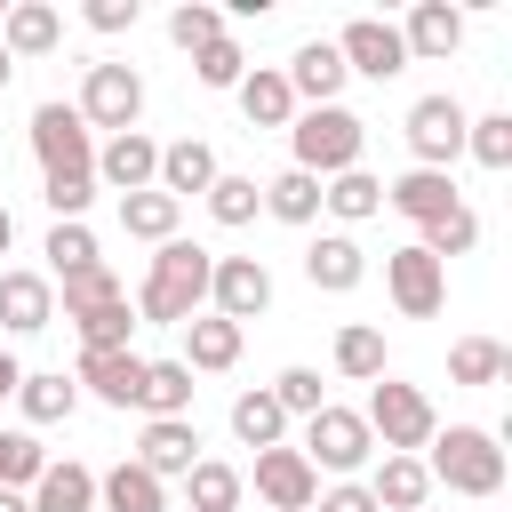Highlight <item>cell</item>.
Returning a JSON list of instances; mask_svg holds the SVG:
<instances>
[{
    "label": "cell",
    "instance_id": "cell-42",
    "mask_svg": "<svg viewBox=\"0 0 512 512\" xmlns=\"http://www.w3.org/2000/svg\"><path fill=\"white\" fill-rule=\"evenodd\" d=\"M168 40H176L184 56H200L208 40H224V8H208V0H184V8L168 16Z\"/></svg>",
    "mask_w": 512,
    "mask_h": 512
},
{
    "label": "cell",
    "instance_id": "cell-20",
    "mask_svg": "<svg viewBox=\"0 0 512 512\" xmlns=\"http://www.w3.org/2000/svg\"><path fill=\"white\" fill-rule=\"evenodd\" d=\"M216 184V152L200 144V136H176V144H160V176H152V192H168L176 208L192 200V192H208Z\"/></svg>",
    "mask_w": 512,
    "mask_h": 512
},
{
    "label": "cell",
    "instance_id": "cell-41",
    "mask_svg": "<svg viewBox=\"0 0 512 512\" xmlns=\"http://www.w3.org/2000/svg\"><path fill=\"white\" fill-rule=\"evenodd\" d=\"M48 280H64V272H80V264H96V232H88V216L80 224H48Z\"/></svg>",
    "mask_w": 512,
    "mask_h": 512
},
{
    "label": "cell",
    "instance_id": "cell-48",
    "mask_svg": "<svg viewBox=\"0 0 512 512\" xmlns=\"http://www.w3.org/2000/svg\"><path fill=\"white\" fill-rule=\"evenodd\" d=\"M16 384H24V360H16V352H0V400H16Z\"/></svg>",
    "mask_w": 512,
    "mask_h": 512
},
{
    "label": "cell",
    "instance_id": "cell-46",
    "mask_svg": "<svg viewBox=\"0 0 512 512\" xmlns=\"http://www.w3.org/2000/svg\"><path fill=\"white\" fill-rule=\"evenodd\" d=\"M80 16H88L96 32H136V16H144V8H136V0H88Z\"/></svg>",
    "mask_w": 512,
    "mask_h": 512
},
{
    "label": "cell",
    "instance_id": "cell-9",
    "mask_svg": "<svg viewBox=\"0 0 512 512\" xmlns=\"http://www.w3.org/2000/svg\"><path fill=\"white\" fill-rule=\"evenodd\" d=\"M384 288H392L400 320H432V312L448 304V264H432V256L408 240V248H392V256H384Z\"/></svg>",
    "mask_w": 512,
    "mask_h": 512
},
{
    "label": "cell",
    "instance_id": "cell-49",
    "mask_svg": "<svg viewBox=\"0 0 512 512\" xmlns=\"http://www.w3.org/2000/svg\"><path fill=\"white\" fill-rule=\"evenodd\" d=\"M0 512H32V504H24V496H16V488H0Z\"/></svg>",
    "mask_w": 512,
    "mask_h": 512
},
{
    "label": "cell",
    "instance_id": "cell-39",
    "mask_svg": "<svg viewBox=\"0 0 512 512\" xmlns=\"http://www.w3.org/2000/svg\"><path fill=\"white\" fill-rule=\"evenodd\" d=\"M416 248H424L432 264H448V256H472V248H480V216H472V208H448L440 224H424V232H416Z\"/></svg>",
    "mask_w": 512,
    "mask_h": 512
},
{
    "label": "cell",
    "instance_id": "cell-14",
    "mask_svg": "<svg viewBox=\"0 0 512 512\" xmlns=\"http://www.w3.org/2000/svg\"><path fill=\"white\" fill-rule=\"evenodd\" d=\"M280 80H288V96H296V104L312 112V104H336L352 72H344V56H336V40H304V48H296V56L280 64Z\"/></svg>",
    "mask_w": 512,
    "mask_h": 512
},
{
    "label": "cell",
    "instance_id": "cell-6",
    "mask_svg": "<svg viewBox=\"0 0 512 512\" xmlns=\"http://www.w3.org/2000/svg\"><path fill=\"white\" fill-rule=\"evenodd\" d=\"M72 112L88 120V136H96V128H104V136H128V128L144 120V80H136V64H88Z\"/></svg>",
    "mask_w": 512,
    "mask_h": 512
},
{
    "label": "cell",
    "instance_id": "cell-4",
    "mask_svg": "<svg viewBox=\"0 0 512 512\" xmlns=\"http://www.w3.org/2000/svg\"><path fill=\"white\" fill-rule=\"evenodd\" d=\"M368 432L384 440V456H424L432 448V432H440V416H432V400L416 392V384H392V376H376L368 384Z\"/></svg>",
    "mask_w": 512,
    "mask_h": 512
},
{
    "label": "cell",
    "instance_id": "cell-8",
    "mask_svg": "<svg viewBox=\"0 0 512 512\" xmlns=\"http://www.w3.org/2000/svg\"><path fill=\"white\" fill-rule=\"evenodd\" d=\"M208 312L232 320V328H248L256 312H272V272H264V256H216V272H208Z\"/></svg>",
    "mask_w": 512,
    "mask_h": 512
},
{
    "label": "cell",
    "instance_id": "cell-1",
    "mask_svg": "<svg viewBox=\"0 0 512 512\" xmlns=\"http://www.w3.org/2000/svg\"><path fill=\"white\" fill-rule=\"evenodd\" d=\"M208 272H216V256L200 248V240H160V256H152V272H144V288H136V320H160V328H184L192 312H208Z\"/></svg>",
    "mask_w": 512,
    "mask_h": 512
},
{
    "label": "cell",
    "instance_id": "cell-38",
    "mask_svg": "<svg viewBox=\"0 0 512 512\" xmlns=\"http://www.w3.org/2000/svg\"><path fill=\"white\" fill-rule=\"evenodd\" d=\"M72 328H80V352H128V336H136V312H128V296H112V304L80 312Z\"/></svg>",
    "mask_w": 512,
    "mask_h": 512
},
{
    "label": "cell",
    "instance_id": "cell-18",
    "mask_svg": "<svg viewBox=\"0 0 512 512\" xmlns=\"http://www.w3.org/2000/svg\"><path fill=\"white\" fill-rule=\"evenodd\" d=\"M384 208H400V216L424 232V224H440V216L464 208V200H456V176H440V168H408V176L384 184Z\"/></svg>",
    "mask_w": 512,
    "mask_h": 512
},
{
    "label": "cell",
    "instance_id": "cell-45",
    "mask_svg": "<svg viewBox=\"0 0 512 512\" xmlns=\"http://www.w3.org/2000/svg\"><path fill=\"white\" fill-rule=\"evenodd\" d=\"M192 72H200V88H240V80H248V56H240V40L224 32V40H208V48L192 56Z\"/></svg>",
    "mask_w": 512,
    "mask_h": 512
},
{
    "label": "cell",
    "instance_id": "cell-35",
    "mask_svg": "<svg viewBox=\"0 0 512 512\" xmlns=\"http://www.w3.org/2000/svg\"><path fill=\"white\" fill-rule=\"evenodd\" d=\"M240 472L224 464V456H200L192 472H184V496H192V512H240Z\"/></svg>",
    "mask_w": 512,
    "mask_h": 512
},
{
    "label": "cell",
    "instance_id": "cell-29",
    "mask_svg": "<svg viewBox=\"0 0 512 512\" xmlns=\"http://www.w3.org/2000/svg\"><path fill=\"white\" fill-rule=\"evenodd\" d=\"M16 408H24L32 424H64V416L80 408V384H72L64 368H40V376L24 368V384H16Z\"/></svg>",
    "mask_w": 512,
    "mask_h": 512
},
{
    "label": "cell",
    "instance_id": "cell-21",
    "mask_svg": "<svg viewBox=\"0 0 512 512\" xmlns=\"http://www.w3.org/2000/svg\"><path fill=\"white\" fill-rule=\"evenodd\" d=\"M64 40V16L48 8V0H8V16H0V48H8V64L16 56H48Z\"/></svg>",
    "mask_w": 512,
    "mask_h": 512
},
{
    "label": "cell",
    "instance_id": "cell-26",
    "mask_svg": "<svg viewBox=\"0 0 512 512\" xmlns=\"http://www.w3.org/2000/svg\"><path fill=\"white\" fill-rule=\"evenodd\" d=\"M24 504H32V512H96V472L64 456V464H48V472L32 480Z\"/></svg>",
    "mask_w": 512,
    "mask_h": 512
},
{
    "label": "cell",
    "instance_id": "cell-11",
    "mask_svg": "<svg viewBox=\"0 0 512 512\" xmlns=\"http://www.w3.org/2000/svg\"><path fill=\"white\" fill-rule=\"evenodd\" d=\"M136 464L168 488V480H184L192 464H200V424L192 416H144V432H136Z\"/></svg>",
    "mask_w": 512,
    "mask_h": 512
},
{
    "label": "cell",
    "instance_id": "cell-13",
    "mask_svg": "<svg viewBox=\"0 0 512 512\" xmlns=\"http://www.w3.org/2000/svg\"><path fill=\"white\" fill-rule=\"evenodd\" d=\"M400 48H408V64H448V56L464 48V8H448V0H416L408 24H400Z\"/></svg>",
    "mask_w": 512,
    "mask_h": 512
},
{
    "label": "cell",
    "instance_id": "cell-31",
    "mask_svg": "<svg viewBox=\"0 0 512 512\" xmlns=\"http://www.w3.org/2000/svg\"><path fill=\"white\" fill-rule=\"evenodd\" d=\"M200 200H208V216H216L224 232H240V224H256V208H264V184H256V176H232V168H216V184H208Z\"/></svg>",
    "mask_w": 512,
    "mask_h": 512
},
{
    "label": "cell",
    "instance_id": "cell-30",
    "mask_svg": "<svg viewBox=\"0 0 512 512\" xmlns=\"http://www.w3.org/2000/svg\"><path fill=\"white\" fill-rule=\"evenodd\" d=\"M136 408H144V416H192V368H184V360H144Z\"/></svg>",
    "mask_w": 512,
    "mask_h": 512
},
{
    "label": "cell",
    "instance_id": "cell-43",
    "mask_svg": "<svg viewBox=\"0 0 512 512\" xmlns=\"http://www.w3.org/2000/svg\"><path fill=\"white\" fill-rule=\"evenodd\" d=\"M464 152H472L480 168H512V112H480V120L464 128Z\"/></svg>",
    "mask_w": 512,
    "mask_h": 512
},
{
    "label": "cell",
    "instance_id": "cell-24",
    "mask_svg": "<svg viewBox=\"0 0 512 512\" xmlns=\"http://www.w3.org/2000/svg\"><path fill=\"white\" fill-rule=\"evenodd\" d=\"M360 488L376 496V512H424V496H432V480H424V456H384V464H376Z\"/></svg>",
    "mask_w": 512,
    "mask_h": 512
},
{
    "label": "cell",
    "instance_id": "cell-27",
    "mask_svg": "<svg viewBox=\"0 0 512 512\" xmlns=\"http://www.w3.org/2000/svg\"><path fill=\"white\" fill-rule=\"evenodd\" d=\"M320 208H328L336 224H368V216H384V184H376L368 168H344V176L320 184Z\"/></svg>",
    "mask_w": 512,
    "mask_h": 512
},
{
    "label": "cell",
    "instance_id": "cell-40",
    "mask_svg": "<svg viewBox=\"0 0 512 512\" xmlns=\"http://www.w3.org/2000/svg\"><path fill=\"white\" fill-rule=\"evenodd\" d=\"M48 472V448L32 440V432H0V488H16V496H32V480Z\"/></svg>",
    "mask_w": 512,
    "mask_h": 512
},
{
    "label": "cell",
    "instance_id": "cell-15",
    "mask_svg": "<svg viewBox=\"0 0 512 512\" xmlns=\"http://www.w3.org/2000/svg\"><path fill=\"white\" fill-rule=\"evenodd\" d=\"M152 176H160V144H152L144 128L96 144V184H112L120 200H128V192H152Z\"/></svg>",
    "mask_w": 512,
    "mask_h": 512
},
{
    "label": "cell",
    "instance_id": "cell-7",
    "mask_svg": "<svg viewBox=\"0 0 512 512\" xmlns=\"http://www.w3.org/2000/svg\"><path fill=\"white\" fill-rule=\"evenodd\" d=\"M464 128H472V112L440 88V96H416L408 104V120H400V136H408V152H416V168H440L448 176V160L464 152Z\"/></svg>",
    "mask_w": 512,
    "mask_h": 512
},
{
    "label": "cell",
    "instance_id": "cell-37",
    "mask_svg": "<svg viewBox=\"0 0 512 512\" xmlns=\"http://www.w3.org/2000/svg\"><path fill=\"white\" fill-rule=\"evenodd\" d=\"M264 208H272L280 224H312V216H320V176H304V168H280V176L264 184Z\"/></svg>",
    "mask_w": 512,
    "mask_h": 512
},
{
    "label": "cell",
    "instance_id": "cell-3",
    "mask_svg": "<svg viewBox=\"0 0 512 512\" xmlns=\"http://www.w3.org/2000/svg\"><path fill=\"white\" fill-rule=\"evenodd\" d=\"M424 480L448 488V496H480V504H488V496L504 488V448H496V432H480V424H448V432H432Z\"/></svg>",
    "mask_w": 512,
    "mask_h": 512
},
{
    "label": "cell",
    "instance_id": "cell-12",
    "mask_svg": "<svg viewBox=\"0 0 512 512\" xmlns=\"http://www.w3.org/2000/svg\"><path fill=\"white\" fill-rule=\"evenodd\" d=\"M256 496L272 504V512H312V496H320V472L304 464V448H256Z\"/></svg>",
    "mask_w": 512,
    "mask_h": 512
},
{
    "label": "cell",
    "instance_id": "cell-44",
    "mask_svg": "<svg viewBox=\"0 0 512 512\" xmlns=\"http://www.w3.org/2000/svg\"><path fill=\"white\" fill-rule=\"evenodd\" d=\"M264 392L280 400V416H320V408H328V392H320V368H280Z\"/></svg>",
    "mask_w": 512,
    "mask_h": 512
},
{
    "label": "cell",
    "instance_id": "cell-2",
    "mask_svg": "<svg viewBox=\"0 0 512 512\" xmlns=\"http://www.w3.org/2000/svg\"><path fill=\"white\" fill-rule=\"evenodd\" d=\"M288 168H304V176H344V168H360V152H368V120L360 112H344V104H312V112H296L288 120Z\"/></svg>",
    "mask_w": 512,
    "mask_h": 512
},
{
    "label": "cell",
    "instance_id": "cell-50",
    "mask_svg": "<svg viewBox=\"0 0 512 512\" xmlns=\"http://www.w3.org/2000/svg\"><path fill=\"white\" fill-rule=\"evenodd\" d=\"M8 240H16V216H8V208H0V256H8Z\"/></svg>",
    "mask_w": 512,
    "mask_h": 512
},
{
    "label": "cell",
    "instance_id": "cell-23",
    "mask_svg": "<svg viewBox=\"0 0 512 512\" xmlns=\"http://www.w3.org/2000/svg\"><path fill=\"white\" fill-rule=\"evenodd\" d=\"M232 360H240V328L216 320V312H192V320H184V368H192V376H224Z\"/></svg>",
    "mask_w": 512,
    "mask_h": 512
},
{
    "label": "cell",
    "instance_id": "cell-28",
    "mask_svg": "<svg viewBox=\"0 0 512 512\" xmlns=\"http://www.w3.org/2000/svg\"><path fill=\"white\" fill-rule=\"evenodd\" d=\"M504 376H512V352L496 336H456L448 344V384H472L480 392V384H504Z\"/></svg>",
    "mask_w": 512,
    "mask_h": 512
},
{
    "label": "cell",
    "instance_id": "cell-17",
    "mask_svg": "<svg viewBox=\"0 0 512 512\" xmlns=\"http://www.w3.org/2000/svg\"><path fill=\"white\" fill-rule=\"evenodd\" d=\"M72 384H80L88 400H104V408H136V392H144V352H80Z\"/></svg>",
    "mask_w": 512,
    "mask_h": 512
},
{
    "label": "cell",
    "instance_id": "cell-10",
    "mask_svg": "<svg viewBox=\"0 0 512 512\" xmlns=\"http://www.w3.org/2000/svg\"><path fill=\"white\" fill-rule=\"evenodd\" d=\"M336 56H344V72H360V80H400V72H408L400 24H384V16H352V24L336 32Z\"/></svg>",
    "mask_w": 512,
    "mask_h": 512
},
{
    "label": "cell",
    "instance_id": "cell-22",
    "mask_svg": "<svg viewBox=\"0 0 512 512\" xmlns=\"http://www.w3.org/2000/svg\"><path fill=\"white\" fill-rule=\"evenodd\" d=\"M96 512H168V488L136 456H120L112 472H96Z\"/></svg>",
    "mask_w": 512,
    "mask_h": 512
},
{
    "label": "cell",
    "instance_id": "cell-34",
    "mask_svg": "<svg viewBox=\"0 0 512 512\" xmlns=\"http://www.w3.org/2000/svg\"><path fill=\"white\" fill-rule=\"evenodd\" d=\"M232 440H240V448H280V440H288L280 400H272V392H240V400H232Z\"/></svg>",
    "mask_w": 512,
    "mask_h": 512
},
{
    "label": "cell",
    "instance_id": "cell-33",
    "mask_svg": "<svg viewBox=\"0 0 512 512\" xmlns=\"http://www.w3.org/2000/svg\"><path fill=\"white\" fill-rule=\"evenodd\" d=\"M336 376H352V384H376V376H384V328H368V320H344V328H336Z\"/></svg>",
    "mask_w": 512,
    "mask_h": 512
},
{
    "label": "cell",
    "instance_id": "cell-16",
    "mask_svg": "<svg viewBox=\"0 0 512 512\" xmlns=\"http://www.w3.org/2000/svg\"><path fill=\"white\" fill-rule=\"evenodd\" d=\"M304 280H312L320 296H352V288L368 280V248H360L352 232H320V240L304 248Z\"/></svg>",
    "mask_w": 512,
    "mask_h": 512
},
{
    "label": "cell",
    "instance_id": "cell-36",
    "mask_svg": "<svg viewBox=\"0 0 512 512\" xmlns=\"http://www.w3.org/2000/svg\"><path fill=\"white\" fill-rule=\"evenodd\" d=\"M176 216H184V208H176L168 192H128V200H120V232H128V240H152V248L176 240Z\"/></svg>",
    "mask_w": 512,
    "mask_h": 512
},
{
    "label": "cell",
    "instance_id": "cell-47",
    "mask_svg": "<svg viewBox=\"0 0 512 512\" xmlns=\"http://www.w3.org/2000/svg\"><path fill=\"white\" fill-rule=\"evenodd\" d=\"M312 512H376V496H368L360 480H336V488H320V496H312Z\"/></svg>",
    "mask_w": 512,
    "mask_h": 512
},
{
    "label": "cell",
    "instance_id": "cell-19",
    "mask_svg": "<svg viewBox=\"0 0 512 512\" xmlns=\"http://www.w3.org/2000/svg\"><path fill=\"white\" fill-rule=\"evenodd\" d=\"M48 320H56L48 272H0V328H8V336H40Z\"/></svg>",
    "mask_w": 512,
    "mask_h": 512
},
{
    "label": "cell",
    "instance_id": "cell-32",
    "mask_svg": "<svg viewBox=\"0 0 512 512\" xmlns=\"http://www.w3.org/2000/svg\"><path fill=\"white\" fill-rule=\"evenodd\" d=\"M56 296H64V320H80V312H96V304H112V296H128L120 288V272L96 256V264H80V272H64V280H48Z\"/></svg>",
    "mask_w": 512,
    "mask_h": 512
},
{
    "label": "cell",
    "instance_id": "cell-25",
    "mask_svg": "<svg viewBox=\"0 0 512 512\" xmlns=\"http://www.w3.org/2000/svg\"><path fill=\"white\" fill-rule=\"evenodd\" d=\"M232 96H240V120H248V128H288V120H296V96H288L280 64H256Z\"/></svg>",
    "mask_w": 512,
    "mask_h": 512
},
{
    "label": "cell",
    "instance_id": "cell-51",
    "mask_svg": "<svg viewBox=\"0 0 512 512\" xmlns=\"http://www.w3.org/2000/svg\"><path fill=\"white\" fill-rule=\"evenodd\" d=\"M8 80H16V64H8V48H0V88H8Z\"/></svg>",
    "mask_w": 512,
    "mask_h": 512
},
{
    "label": "cell",
    "instance_id": "cell-5",
    "mask_svg": "<svg viewBox=\"0 0 512 512\" xmlns=\"http://www.w3.org/2000/svg\"><path fill=\"white\" fill-rule=\"evenodd\" d=\"M376 456V432H368V416L360 408H320V416H304V464L312 472H336V480H352L360 464Z\"/></svg>",
    "mask_w": 512,
    "mask_h": 512
}]
</instances>
